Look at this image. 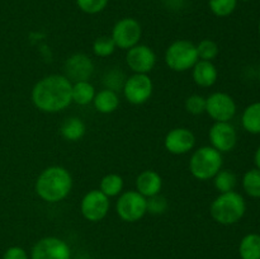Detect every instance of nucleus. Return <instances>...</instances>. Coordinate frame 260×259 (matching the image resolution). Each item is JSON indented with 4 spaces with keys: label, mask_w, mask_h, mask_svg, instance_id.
Wrapping results in <instances>:
<instances>
[{
    "label": "nucleus",
    "mask_w": 260,
    "mask_h": 259,
    "mask_svg": "<svg viewBox=\"0 0 260 259\" xmlns=\"http://www.w3.org/2000/svg\"><path fill=\"white\" fill-rule=\"evenodd\" d=\"M210 141L220 152H229L235 147L238 135L229 122H216L210 130Z\"/></svg>",
    "instance_id": "ddd939ff"
},
{
    "label": "nucleus",
    "mask_w": 260,
    "mask_h": 259,
    "mask_svg": "<svg viewBox=\"0 0 260 259\" xmlns=\"http://www.w3.org/2000/svg\"><path fill=\"white\" fill-rule=\"evenodd\" d=\"M61 135L69 141H78L85 135V124L78 117H71L61 126Z\"/></svg>",
    "instance_id": "4be33fe9"
},
{
    "label": "nucleus",
    "mask_w": 260,
    "mask_h": 259,
    "mask_svg": "<svg viewBox=\"0 0 260 259\" xmlns=\"http://www.w3.org/2000/svg\"><path fill=\"white\" fill-rule=\"evenodd\" d=\"M259 79H260V69H259Z\"/></svg>",
    "instance_id": "c9c22d12"
},
{
    "label": "nucleus",
    "mask_w": 260,
    "mask_h": 259,
    "mask_svg": "<svg viewBox=\"0 0 260 259\" xmlns=\"http://www.w3.org/2000/svg\"><path fill=\"white\" fill-rule=\"evenodd\" d=\"M222 167V155L212 146L200 147L193 152L189 161V170L194 178L208 180L215 177Z\"/></svg>",
    "instance_id": "20e7f679"
},
{
    "label": "nucleus",
    "mask_w": 260,
    "mask_h": 259,
    "mask_svg": "<svg viewBox=\"0 0 260 259\" xmlns=\"http://www.w3.org/2000/svg\"><path fill=\"white\" fill-rule=\"evenodd\" d=\"M124 81L126 80H124V75L122 71L113 70L104 76V84H106L107 86L106 89H111V90L113 91L118 90L121 86H123Z\"/></svg>",
    "instance_id": "2f4dec72"
},
{
    "label": "nucleus",
    "mask_w": 260,
    "mask_h": 259,
    "mask_svg": "<svg viewBox=\"0 0 260 259\" xmlns=\"http://www.w3.org/2000/svg\"><path fill=\"white\" fill-rule=\"evenodd\" d=\"M94 71L93 61L85 53H75L70 56L65 62L66 78L69 80L83 81L88 80Z\"/></svg>",
    "instance_id": "2eb2a0df"
},
{
    "label": "nucleus",
    "mask_w": 260,
    "mask_h": 259,
    "mask_svg": "<svg viewBox=\"0 0 260 259\" xmlns=\"http://www.w3.org/2000/svg\"><path fill=\"white\" fill-rule=\"evenodd\" d=\"M244 130L254 135L260 134V102L246 107L241 117Z\"/></svg>",
    "instance_id": "aec40b11"
},
{
    "label": "nucleus",
    "mask_w": 260,
    "mask_h": 259,
    "mask_svg": "<svg viewBox=\"0 0 260 259\" xmlns=\"http://www.w3.org/2000/svg\"><path fill=\"white\" fill-rule=\"evenodd\" d=\"M244 190L250 197L260 198V170L251 169L245 173L243 178Z\"/></svg>",
    "instance_id": "b1692460"
},
{
    "label": "nucleus",
    "mask_w": 260,
    "mask_h": 259,
    "mask_svg": "<svg viewBox=\"0 0 260 259\" xmlns=\"http://www.w3.org/2000/svg\"><path fill=\"white\" fill-rule=\"evenodd\" d=\"M185 109L194 116L202 114L203 112H206V98L198 94H193L185 101Z\"/></svg>",
    "instance_id": "7c9ffc66"
},
{
    "label": "nucleus",
    "mask_w": 260,
    "mask_h": 259,
    "mask_svg": "<svg viewBox=\"0 0 260 259\" xmlns=\"http://www.w3.org/2000/svg\"><path fill=\"white\" fill-rule=\"evenodd\" d=\"M116 48V43L112 40V37H108V36H102V37L96 38L93 43L94 53L99 57H107V56L112 55Z\"/></svg>",
    "instance_id": "a878e982"
},
{
    "label": "nucleus",
    "mask_w": 260,
    "mask_h": 259,
    "mask_svg": "<svg viewBox=\"0 0 260 259\" xmlns=\"http://www.w3.org/2000/svg\"><path fill=\"white\" fill-rule=\"evenodd\" d=\"M246 205L243 196L230 190L220 193L211 205V216L222 225H233L240 221L245 215Z\"/></svg>",
    "instance_id": "7ed1b4c3"
},
{
    "label": "nucleus",
    "mask_w": 260,
    "mask_h": 259,
    "mask_svg": "<svg viewBox=\"0 0 260 259\" xmlns=\"http://www.w3.org/2000/svg\"><path fill=\"white\" fill-rule=\"evenodd\" d=\"M3 259H28L27 253L20 246H12L5 251Z\"/></svg>",
    "instance_id": "473e14b6"
},
{
    "label": "nucleus",
    "mask_w": 260,
    "mask_h": 259,
    "mask_svg": "<svg viewBox=\"0 0 260 259\" xmlns=\"http://www.w3.org/2000/svg\"><path fill=\"white\" fill-rule=\"evenodd\" d=\"M238 0H210V8L217 17H228L235 10Z\"/></svg>",
    "instance_id": "bb28decb"
},
{
    "label": "nucleus",
    "mask_w": 260,
    "mask_h": 259,
    "mask_svg": "<svg viewBox=\"0 0 260 259\" xmlns=\"http://www.w3.org/2000/svg\"><path fill=\"white\" fill-rule=\"evenodd\" d=\"M123 189V179L118 174H108L101 180V190L107 197L118 196Z\"/></svg>",
    "instance_id": "5701e85b"
},
{
    "label": "nucleus",
    "mask_w": 260,
    "mask_h": 259,
    "mask_svg": "<svg viewBox=\"0 0 260 259\" xmlns=\"http://www.w3.org/2000/svg\"><path fill=\"white\" fill-rule=\"evenodd\" d=\"M162 187V179L154 170H144L136 179V190L144 197L159 195Z\"/></svg>",
    "instance_id": "dca6fc26"
},
{
    "label": "nucleus",
    "mask_w": 260,
    "mask_h": 259,
    "mask_svg": "<svg viewBox=\"0 0 260 259\" xmlns=\"http://www.w3.org/2000/svg\"><path fill=\"white\" fill-rule=\"evenodd\" d=\"M32 259H70V246L63 240L53 236L41 239L33 246Z\"/></svg>",
    "instance_id": "9b49d317"
},
{
    "label": "nucleus",
    "mask_w": 260,
    "mask_h": 259,
    "mask_svg": "<svg viewBox=\"0 0 260 259\" xmlns=\"http://www.w3.org/2000/svg\"><path fill=\"white\" fill-rule=\"evenodd\" d=\"M141 36L142 29L140 23L134 18H123L114 24L111 37L117 47L129 50L134 46L139 45Z\"/></svg>",
    "instance_id": "0eeeda50"
},
{
    "label": "nucleus",
    "mask_w": 260,
    "mask_h": 259,
    "mask_svg": "<svg viewBox=\"0 0 260 259\" xmlns=\"http://www.w3.org/2000/svg\"><path fill=\"white\" fill-rule=\"evenodd\" d=\"M198 57L201 60L212 61L218 55V46L217 43L211 40H203L198 43L197 46Z\"/></svg>",
    "instance_id": "cd10ccee"
},
{
    "label": "nucleus",
    "mask_w": 260,
    "mask_h": 259,
    "mask_svg": "<svg viewBox=\"0 0 260 259\" xmlns=\"http://www.w3.org/2000/svg\"><path fill=\"white\" fill-rule=\"evenodd\" d=\"M94 107L101 113H112L119 106V98L116 91L111 89H103L95 94L93 99Z\"/></svg>",
    "instance_id": "a211bd4d"
},
{
    "label": "nucleus",
    "mask_w": 260,
    "mask_h": 259,
    "mask_svg": "<svg viewBox=\"0 0 260 259\" xmlns=\"http://www.w3.org/2000/svg\"><path fill=\"white\" fill-rule=\"evenodd\" d=\"M168 206H169L168 205V200L160 193L156 196H152V197H149V200H147V211L150 213H154V215L164 213L168 210Z\"/></svg>",
    "instance_id": "c756f323"
},
{
    "label": "nucleus",
    "mask_w": 260,
    "mask_h": 259,
    "mask_svg": "<svg viewBox=\"0 0 260 259\" xmlns=\"http://www.w3.org/2000/svg\"><path fill=\"white\" fill-rule=\"evenodd\" d=\"M241 259H260V235L249 234L244 236L239 246Z\"/></svg>",
    "instance_id": "412c9836"
},
{
    "label": "nucleus",
    "mask_w": 260,
    "mask_h": 259,
    "mask_svg": "<svg viewBox=\"0 0 260 259\" xmlns=\"http://www.w3.org/2000/svg\"><path fill=\"white\" fill-rule=\"evenodd\" d=\"M71 89L73 84L65 75H48L33 86L32 102L42 112H61L73 102Z\"/></svg>",
    "instance_id": "f257e3e1"
},
{
    "label": "nucleus",
    "mask_w": 260,
    "mask_h": 259,
    "mask_svg": "<svg viewBox=\"0 0 260 259\" xmlns=\"http://www.w3.org/2000/svg\"><path fill=\"white\" fill-rule=\"evenodd\" d=\"M73 187V178L62 167H50L43 170L36 182V192L50 203L65 200Z\"/></svg>",
    "instance_id": "f03ea898"
},
{
    "label": "nucleus",
    "mask_w": 260,
    "mask_h": 259,
    "mask_svg": "<svg viewBox=\"0 0 260 259\" xmlns=\"http://www.w3.org/2000/svg\"><path fill=\"white\" fill-rule=\"evenodd\" d=\"M215 187L220 193L234 190L236 185V177L230 170H220L215 175Z\"/></svg>",
    "instance_id": "393cba45"
},
{
    "label": "nucleus",
    "mask_w": 260,
    "mask_h": 259,
    "mask_svg": "<svg viewBox=\"0 0 260 259\" xmlns=\"http://www.w3.org/2000/svg\"><path fill=\"white\" fill-rule=\"evenodd\" d=\"M217 69L213 65L212 61L198 60L193 66V80L198 86L208 88L212 86L217 80Z\"/></svg>",
    "instance_id": "f3484780"
},
{
    "label": "nucleus",
    "mask_w": 260,
    "mask_h": 259,
    "mask_svg": "<svg viewBox=\"0 0 260 259\" xmlns=\"http://www.w3.org/2000/svg\"><path fill=\"white\" fill-rule=\"evenodd\" d=\"M259 33H260V23H259Z\"/></svg>",
    "instance_id": "f704fd0d"
},
{
    "label": "nucleus",
    "mask_w": 260,
    "mask_h": 259,
    "mask_svg": "<svg viewBox=\"0 0 260 259\" xmlns=\"http://www.w3.org/2000/svg\"><path fill=\"white\" fill-rule=\"evenodd\" d=\"M126 62L135 74H147L156 63V55L146 45H136L127 50Z\"/></svg>",
    "instance_id": "f8f14e48"
},
{
    "label": "nucleus",
    "mask_w": 260,
    "mask_h": 259,
    "mask_svg": "<svg viewBox=\"0 0 260 259\" xmlns=\"http://www.w3.org/2000/svg\"><path fill=\"white\" fill-rule=\"evenodd\" d=\"M119 217L126 222H136L147 212L146 197L137 190H128L119 196L116 205Z\"/></svg>",
    "instance_id": "423d86ee"
},
{
    "label": "nucleus",
    "mask_w": 260,
    "mask_h": 259,
    "mask_svg": "<svg viewBox=\"0 0 260 259\" xmlns=\"http://www.w3.org/2000/svg\"><path fill=\"white\" fill-rule=\"evenodd\" d=\"M254 160H255V164H256V168L260 170V146L259 149L256 150L255 152V157H254Z\"/></svg>",
    "instance_id": "72a5a7b5"
},
{
    "label": "nucleus",
    "mask_w": 260,
    "mask_h": 259,
    "mask_svg": "<svg viewBox=\"0 0 260 259\" xmlns=\"http://www.w3.org/2000/svg\"><path fill=\"white\" fill-rule=\"evenodd\" d=\"M164 144L170 154H187L188 151H190L194 147L196 137L190 130L178 127V128H174L168 132Z\"/></svg>",
    "instance_id": "4468645a"
},
{
    "label": "nucleus",
    "mask_w": 260,
    "mask_h": 259,
    "mask_svg": "<svg viewBox=\"0 0 260 259\" xmlns=\"http://www.w3.org/2000/svg\"><path fill=\"white\" fill-rule=\"evenodd\" d=\"M200 60L197 46L187 40H179L173 42L165 52V62L172 70L183 73L193 66Z\"/></svg>",
    "instance_id": "39448f33"
},
{
    "label": "nucleus",
    "mask_w": 260,
    "mask_h": 259,
    "mask_svg": "<svg viewBox=\"0 0 260 259\" xmlns=\"http://www.w3.org/2000/svg\"><path fill=\"white\" fill-rule=\"evenodd\" d=\"M206 112L216 122H229L236 113V103L226 93H213L206 99Z\"/></svg>",
    "instance_id": "9d476101"
},
{
    "label": "nucleus",
    "mask_w": 260,
    "mask_h": 259,
    "mask_svg": "<svg viewBox=\"0 0 260 259\" xmlns=\"http://www.w3.org/2000/svg\"><path fill=\"white\" fill-rule=\"evenodd\" d=\"M76 4L84 13L96 14L107 7L108 0H76Z\"/></svg>",
    "instance_id": "c85d7f7f"
},
{
    "label": "nucleus",
    "mask_w": 260,
    "mask_h": 259,
    "mask_svg": "<svg viewBox=\"0 0 260 259\" xmlns=\"http://www.w3.org/2000/svg\"><path fill=\"white\" fill-rule=\"evenodd\" d=\"M244 2H249V0H244Z\"/></svg>",
    "instance_id": "e433bc0d"
},
{
    "label": "nucleus",
    "mask_w": 260,
    "mask_h": 259,
    "mask_svg": "<svg viewBox=\"0 0 260 259\" xmlns=\"http://www.w3.org/2000/svg\"><path fill=\"white\" fill-rule=\"evenodd\" d=\"M94 96H95V89H94L93 84L89 83L88 80L76 81L75 84H73L71 98H73L74 103L79 104V106H86L93 102Z\"/></svg>",
    "instance_id": "6ab92c4d"
},
{
    "label": "nucleus",
    "mask_w": 260,
    "mask_h": 259,
    "mask_svg": "<svg viewBox=\"0 0 260 259\" xmlns=\"http://www.w3.org/2000/svg\"><path fill=\"white\" fill-rule=\"evenodd\" d=\"M109 197L101 189H93L86 193L80 203V210L84 217L91 222L103 220L109 211Z\"/></svg>",
    "instance_id": "6e6552de"
},
{
    "label": "nucleus",
    "mask_w": 260,
    "mask_h": 259,
    "mask_svg": "<svg viewBox=\"0 0 260 259\" xmlns=\"http://www.w3.org/2000/svg\"><path fill=\"white\" fill-rule=\"evenodd\" d=\"M152 89L154 85L147 74H134L124 81L123 94L129 103L144 104L151 96Z\"/></svg>",
    "instance_id": "1a4fd4ad"
}]
</instances>
